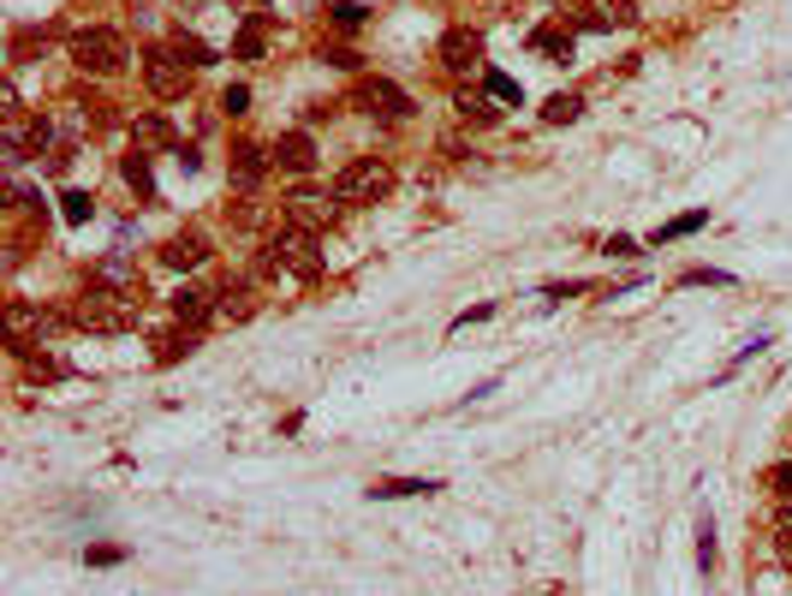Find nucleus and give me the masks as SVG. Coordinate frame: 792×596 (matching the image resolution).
I'll list each match as a JSON object with an SVG mask.
<instances>
[{"instance_id":"f257e3e1","label":"nucleus","mask_w":792,"mask_h":596,"mask_svg":"<svg viewBox=\"0 0 792 596\" xmlns=\"http://www.w3.org/2000/svg\"><path fill=\"white\" fill-rule=\"evenodd\" d=\"M144 316V293L137 287H101L89 281L78 304H72V323L78 328H96V335H125V328Z\"/></svg>"},{"instance_id":"f03ea898","label":"nucleus","mask_w":792,"mask_h":596,"mask_svg":"<svg viewBox=\"0 0 792 596\" xmlns=\"http://www.w3.org/2000/svg\"><path fill=\"white\" fill-rule=\"evenodd\" d=\"M263 269H268V275H292V281H322L328 251H322V239H316V233H304V227L287 221L280 233H268Z\"/></svg>"},{"instance_id":"7ed1b4c3","label":"nucleus","mask_w":792,"mask_h":596,"mask_svg":"<svg viewBox=\"0 0 792 596\" xmlns=\"http://www.w3.org/2000/svg\"><path fill=\"white\" fill-rule=\"evenodd\" d=\"M66 54H72L78 72H89V78H113V72L132 60V48H125V36L108 31V24H84V31L66 36Z\"/></svg>"},{"instance_id":"20e7f679","label":"nucleus","mask_w":792,"mask_h":596,"mask_svg":"<svg viewBox=\"0 0 792 596\" xmlns=\"http://www.w3.org/2000/svg\"><path fill=\"white\" fill-rule=\"evenodd\" d=\"M388 192H393V168L381 156H357L334 173V203H346V209H369Z\"/></svg>"},{"instance_id":"39448f33","label":"nucleus","mask_w":792,"mask_h":596,"mask_svg":"<svg viewBox=\"0 0 792 596\" xmlns=\"http://www.w3.org/2000/svg\"><path fill=\"white\" fill-rule=\"evenodd\" d=\"M352 101L369 113V120H381V125H400V120H412V113H417L412 90H405V84H393V78H381V72H364V78H357V90H352Z\"/></svg>"},{"instance_id":"423d86ee","label":"nucleus","mask_w":792,"mask_h":596,"mask_svg":"<svg viewBox=\"0 0 792 596\" xmlns=\"http://www.w3.org/2000/svg\"><path fill=\"white\" fill-rule=\"evenodd\" d=\"M144 90L156 101H179L191 90V66L173 54V48H149L144 54Z\"/></svg>"},{"instance_id":"0eeeda50","label":"nucleus","mask_w":792,"mask_h":596,"mask_svg":"<svg viewBox=\"0 0 792 596\" xmlns=\"http://www.w3.org/2000/svg\"><path fill=\"white\" fill-rule=\"evenodd\" d=\"M0 149H7L12 168H19V161H31V156H48V149H54V120H48V113H36V120H7Z\"/></svg>"},{"instance_id":"6e6552de","label":"nucleus","mask_w":792,"mask_h":596,"mask_svg":"<svg viewBox=\"0 0 792 596\" xmlns=\"http://www.w3.org/2000/svg\"><path fill=\"white\" fill-rule=\"evenodd\" d=\"M436 54H441V66L453 72V78H465V72L483 60V36L471 31V24H453V31L441 36V48H436Z\"/></svg>"},{"instance_id":"1a4fd4ad","label":"nucleus","mask_w":792,"mask_h":596,"mask_svg":"<svg viewBox=\"0 0 792 596\" xmlns=\"http://www.w3.org/2000/svg\"><path fill=\"white\" fill-rule=\"evenodd\" d=\"M268 168H275V149H263V144H233V161H227V173H233L239 192H257V185L268 180Z\"/></svg>"},{"instance_id":"9d476101","label":"nucleus","mask_w":792,"mask_h":596,"mask_svg":"<svg viewBox=\"0 0 792 596\" xmlns=\"http://www.w3.org/2000/svg\"><path fill=\"white\" fill-rule=\"evenodd\" d=\"M275 168L280 173H298V180L316 168V137L304 132V125H298V132H280L275 137Z\"/></svg>"},{"instance_id":"9b49d317","label":"nucleus","mask_w":792,"mask_h":596,"mask_svg":"<svg viewBox=\"0 0 792 596\" xmlns=\"http://www.w3.org/2000/svg\"><path fill=\"white\" fill-rule=\"evenodd\" d=\"M161 263H168V269H179V275L203 269V263H209V239H203L197 227H185V233H173L168 245H161Z\"/></svg>"},{"instance_id":"f8f14e48","label":"nucleus","mask_w":792,"mask_h":596,"mask_svg":"<svg viewBox=\"0 0 792 596\" xmlns=\"http://www.w3.org/2000/svg\"><path fill=\"white\" fill-rule=\"evenodd\" d=\"M287 221L304 227V233H322V227L334 221V203L316 197V192H292V197H287Z\"/></svg>"},{"instance_id":"ddd939ff","label":"nucleus","mask_w":792,"mask_h":596,"mask_svg":"<svg viewBox=\"0 0 792 596\" xmlns=\"http://www.w3.org/2000/svg\"><path fill=\"white\" fill-rule=\"evenodd\" d=\"M441 477H376V484L364 489L369 501H405V496H436Z\"/></svg>"},{"instance_id":"4468645a","label":"nucleus","mask_w":792,"mask_h":596,"mask_svg":"<svg viewBox=\"0 0 792 596\" xmlns=\"http://www.w3.org/2000/svg\"><path fill=\"white\" fill-rule=\"evenodd\" d=\"M251 316H257V287H221V293H215V323H251Z\"/></svg>"},{"instance_id":"2eb2a0df","label":"nucleus","mask_w":792,"mask_h":596,"mask_svg":"<svg viewBox=\"0 0 792 596\" xmlns=\"http://www.w3.org/2000/svg\"><path fill=\"white\" fill-rule=\"evenodd\" d=\"M578 7L590 12L596 31H614V24H620V31H632V24H637V0H578Z\"/></svg>"},{"instance_id":"dca6fc26","label":"nucleus","mask_w":792,"mask_h":596,"mask_svg":"<svg viewBox=\"0 0 792 596\" xmlns=\"http://www.w3.org/2000/svg\"><path fill=\"white\" fill-rule=\"evenodd\" d=\"M120 180L137 192V203H156V168H149V149H132V156H120Z\"/></svg>"},{"instance_id":"f3484780","label":"nucleus","mask_w":792,"mask_h":596,"mask_svg":"<svg viewBox=\"0 0 792 596\" xmlns=\"http://www.w3.org/2000/svg\"><path fill=\"white\" fill-rule=\"evenodd\" d=\"M173 316H179L185 328L209 323V316H215V293H197V287H179V293H173Z\"/></svg>"},{"instance_id":"a211bd4d","label":"nucleus","mask_w":792,"mask_h":596,"mask_svg":"<svg viewBox=\"0 0 792 596\" xmlns=\"http://www.w3.org/2000/svg\"><path fill=\"white\" fill-rule=\"evenodd\" d=\"M709 227V209H692V215H673V221H661L656 233H649V245H673V239H692V233H704Z\"/></svg>"},{"instance_id":"6ab92c4d","label":"nucleus","mask_w":792,"mask_h":596,"mask_svg":"<svg viewBox=\"0 0 792 596\" xmlns=\"http://www.w3.org/2000/svg\"><path fill=\"white\" fill-rule=\"evenodd\" d=\"M168 48H173V54H179V60H185V66H191V72H203V66H215V60H221V54H215V48H209V42H203V36H191V31H179V36H173V42H168Z\"/></svg>"},{"instance_id":"aec40b11","label":"nucleus","mask_w":792,"mask_h":596,"mask_svg":"<svg viewBox=\"0 0 792 596\" xmlns=\"http://www.w3.org/2000/svg\"><path fill=\"white\" fill-rule=\"evenodd\" d=\"M531 48H536V54H548L555 66H566V60H572V36H566V31H555V24L531 31Z\"/></svg>"},{"instance_id":"412c9836","label":"nucleus","mask_w":792,"mask_h":596,"mask_svg":"<svg viewBox=\"0 0 792 596\" xmlns=\"http://www.w3.org/2000/svg\"><path fill=\"white\" fill-rule=\"evenodd\" d=\"M89 281H101V287H137V293H144V281H137V269H132L125 257L96 263V269H89Z\"/></svg>"},{"instance_id":"4be33fe9","label":"nucleus","mask_w":792,"mask_h":596,"mask_svg":"<svg viewBox=\"0 0 792 596\" xmlns=\"http://www.w3.org/2000/svg\"><path fill=\"white\" fill-rule=\"evenodd\" d=\"M132 137H137V149H161V144H173V125L161 113H144V120H132Z\"/></svg>"},{"instance_id":"5701e85b","label":"nucleus","mask_w":792,"mask_h":596,"mask_svg":"<svg viewBox=\"0 0 792 596\" xmlns=\"http://www.w3.org/2000/svg\"><path fill=\"white\" fill-rule=\"evenodd\" d=\"M578 113H584V96H572V90H560V96L543 101V120H548V125H572Z\"/></svg>"},{"instance_id":"b1692460","label":"nucleus","mask_w":792,"mask_h":596,"mask_svg":"<svg viewBox=\"0 0 792 596\" xmlns=\"http://www.w3.org/2000/svg\"><path fill=\"white\" fill-rule=\"evenodd\" d=\"M483 90H489L495 101H513V108H525V84H519V78H507V72H483Z\"/></svg>"},{"instance_id":"393cba45","label":"nucleus","mask_w":792,"mask_h":596,"mask_svg":"<svg viewBox=\"0 0 792 596\" xmlns=\"http://www.w3.org/2000/svg\"><path fill=\"white\" fill-rule=\"evenodd\" d=\"M233 54L239 60H263V12H251V19H245V31L233 36Z\"/></svg>"},{"instance_id":"a878e982","label":"nucleus","mask_w":792,"mask_h":596,"mask_svg":"<svg viewBox=\"0 0 792 596\" xmlns=\"http://www.w3.org/2000/svg\"><path fill=\"white\" fill-rule=\"evenodd\" d=\"M453 108H459V120H471V125H495V108L471 90H453Z\"/></svg>"},{"instance_id":"bb28decb","label":"nucleus","mask_w":792,"mask_h":596,"mask_svg":"<svg viewBox=\"0 0 792 596\" xmlns=\"http://www.w3.org/2000/svg\"><path fill=\"white\" fill-rule=\"evenodd\" d=\"M60 215H66V227H84L89 215H96V197L89 192H60Z\"/></svg>"},{"instance_id":"cd10ccee","label":"nucleus","mask_w":792,"mask_h":596,"mask_svg":"<svg viewBox=\"0 0 792 596\" xmlns=\"http://www.w3.org/2000/svg\"><path fill=\"white\" fill-rule=\"evenodd\" d=\"M19 352H24V370H31L36 382H54V376L66 370V364H60L54 352H31V346H19Z\"/></svg>"},{"instance_id":"c85d7f7f","label":"nucleus","mask_w":792,"mask_h":596,"mask_svg":"<svg viewBox=\"0 0 792 596\" xmlns=\"http://www.w3.org/2000/svg\"><path fill=\"white\" fill-rule=\"evenodd\" d=\"M697 573H715V519H697Z\"/></svg>"},{"instance_id":"c756f323","label":"nucleus","mask_w":792,"mask_h":596,"mask_svg":"<svg viewBox=\"0 0 792 596\" xmlns=\"http://www.w3.org/2000/svg\"><path fill=\"white\" fill-rule=\"evenodd\" d=\"M763 484H769L781 501H792V460H775L769 472H763Z\"/></svg>"},{"instance_id":"7c9ffc66","label":"nucleus","mask_w":792,"mask_h":596,"mask_svg":"<svg viewBox=\"0 0 792 596\" xmlns=\"http://www.w3.org/2000/svg\"><path fill=\"white\" fill-rule=\"evenodd\" d=\"M328 12H334V24H340V31H357V24L369 19V12L357 7V0H328Z\"/></svg>"},{"instance_id":"2f4dec72","label":"nucleus","mask_w":792,"mask_h":596,"mask_svg":"<svg viewBox=\"0 0 792 596\" xmlns=\"http://www.w3.org/2000/svg\"><path fill=\"white\" fill-rule=\"evenodd\" d=\"M680 287H733V275L727 269H685Z\"/></svg>"},{"instance_id":"473e14b6","label":"nucleus","mask_w":792,"mask_h":596,"mask_svg":"<svg viewBox=\"0 0 792 596\" xmlns=\"http://www.w3.org/2000/svg\"><path fill=\"white\" fill-rule=\"evenodd\" d=\"M221 113H251V84H227V90H221Z\"/></svg>"},{"instance_id":"72a5a7b5","label":"nucleus","mask_w":792,"mask_h":596,"mask_svg":"<svg viewBox=\"0 0 792 596\" xmlns=\"http://www.w3.org/2000/svg\"><path fill=\"white\" fill-rule=\"evenodd\" d=\"M191 346H197V335H191V328H185V335H168V340H161V364H173V358H185V352Z\"/></svg>"},{"instance_id":"f704fd0d","label":"nucleus","mask_w":792,"mask_h":596,"mask_svg":"<svg viewBox=\"0 0 792 596\" xmlns=\"http://www.w3.org/2000/svg\"><path fill=\"white\" fill-rule=\"evenodd\" d=\"M84 561H89V567H120V561H125V549H113V543H96V549H89Z\"/></svg>"},{"instance_id":"c9c22d12","label":"nucleus","mask_w":792,"mask_h":596,"mask_svg":"<svg viewBox=\"0 0 792 596\" xmlns=\"http://www.w3.org/2000/svg\"><path fill=\"white\" fill-rule=\"evenodd\" d=\"M489 316H495V304H471V311L453 316V335H459V328H471V323H489Z\"/></svg>"},{"instance_id":"e433bc0d","label":"nucleus","mask_w":792,"mask_h":596,"mask_svg":"<svg viewBox=\"0 0 792 596\" xmlns=\"http://www.w3.org/2000/svg\"><path fill=\"white\" fill-rule=\"evenodd\" d=\"M602 251H608V257H644V251H637V239H625V233H614Z\"/></svg>"},{"instance_id":"4c0bfd02","label":"nucleus","mask_w":792,"mask_h":596,"mask_svg":"<svg viewBox=\"0 0 792 596\" xmlns=\"http://www.w3.org/2000/svg\"><path fill=\"white\" fill-rule=\"evenodd\" d=\"M548 299H572V293H590V281H555V287H543Z\"/></svg>"},{"instance_id":"58836bf2","label":"nucleus","mask_w":792,"mask_h":596,"mask_svg":"<svg viewBox=\"0 0 792 596\" xmlns=\"http://www.w3.org/2000/svg\"><path fill=\"white\" fill-rule=\"evenodd\" d=\"M0 108H7V120H19V108H24V101H19V84H0Z\"/></svg>"},{"instance_id":"ea45409f","label":"nucleus","mask_w":792,"mask_h":596,"mask_svg":"<svg viewBox=\"0 0 792 596\" xmlns=\"http://www.w3.org/2000/svg\"><path fill=\"white\" fill-rule=\"evenodd\" d=\"M173 161H179V173H197L203 168V156H197V149H185V144L173 149Z\"/></svg>"}]
</instances>
